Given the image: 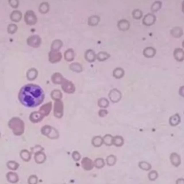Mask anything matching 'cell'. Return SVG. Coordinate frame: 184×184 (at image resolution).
I'll return each instance as SVG.
<instances>
[{
	"label": "cell",
	"instance_id": "cell-1",
	"mask_svg": "<svg viewBox=\"0 0 184 184\" xmlns=\"http://www.w3.org/2000/svg\"><path fill=\"white\" fill-rule=\"evenodd\" d=\"M19 97L23 105L29 107H34L42 103L44 99V93L40 86L28 84L21 89Z\"/></svg>",
	"mask_w": 184,
	"mask_h": 184
},
{
	"label": "cell",
	"instance_id": "cell-2",
	"mask_svg": "<svg viewBox=\"0 0 184 184\" xmlns=\"http://www.w3.org/2000/svg\"><path fill=\"white\" fill-rule=\"evenodd\" d=\"M109 98V100L114 103H118L119 101L122 99V92L117 89H112L109 91V95H108Z\"/></svg>",
	"mask_w": 184,
	"mask_h": 184
},
{
	"label": "cell",
	"instance_id": "cell-3",
	"mask_svg": "<svg viewBox=\"0 0 184 184\" xmlns=\"http://www.w3.org/2000/svg\"><path fill=\"white\" fill-rule=\"evenodd\" d=\"M155 21H156V17H155V14L153 13H148L144 16L142 22L144 25L150 27V26L153 25Z\"/></svg>",
	"mask_w": 184,
	"mask_h": 184
},
{
	"label": "cell",
	"instance_id": "cell-4",
	"mask_svg": "<svg viewBox=\"0 0 184 184\" xmlns=\"http://www.w3.org/2000/svg\"><path fill=\"white\" fill-rule=\"evenodd\" d=\"M170 160L171 164L175 167H178L181 164V156L176 152H172L170 155Z\"/></svg>",
	"mask_w": 184,
	"mask_h": 184
},
{
	"label": "cell",
	"instance_id": "cell-5",
	"mask_svg": "<svg viewBox=\"0 0 184 184\" xmlns=\"http://www.w3.org/2000/svg\"><path fill=\"white\" fill-rule=\"evenodd\" d=\"M82 166H83V169L86 170H91L94 168V164H93V161H92L90 158H84L82 160Z\"/></svg>",
	"mask_w": 184,
	"mask_h": 184
},
{
	"label": "cell",
	"instance_id": "cell-6",
	"mask_svg": "<svg viewBox=\"0 0 184 184\" xmlns=\"http://www.w3.org/2000/svg\"><path fill=\"white\" fill-rule=\"evenodd\" d=\"M173 57L178 62H182L184 60V50L181 47H178L174 50Z\"/></svg>",
	"mask_w": 184,
	"mask_h": 184
},
{
	"label": "cell",
	"instance_id": "cell-7",
	"mask_svg": "<svg viewBox=\"0 0 184 184\" xmlns=\"http://www.w3.org/2000/svg\"><path fill=\"white\" fill-rule=\"evenodd\" d=\"M117 27L121 31H126L130 27V23L128 20H125V19H122V20L118 21Z\"/></svg>",
	"mask_w": 184,
	"mask_h": 184
},
{
	"label": "cell",
	"instance_id": "cell-8",
	"mask_svg": "<svg viewBox=\"0 0 184 184\" xmlns=\"http://www.w3.org/2000/svg\"><path fill=\"white\" fill-rule=\"evenodd\" d=\"M85 59L89 63H93L96 60V54L91 49H89L85 52Z\"/></svg>",
	"mask_w": 184,
	"mask_h": 184
},
{
	"label": "cell",
	"instance_id": "cell-9",
	"mask_svg": "<svg viewBox=\"0 0 184 184\" xmlns=\"http://www.w3.org/2000/svg\"><path fill=\"white\" fill-rule=\"evenodd\" d=\"M155 54H156V50L151 46L145 47L143 50V55L147 58H152L155 55Z\"/></svg>",
	"mask_w": 184,
	"mask_h": 184
},
{
	"label": "cell",
	"instance_id": "cell-10",
	"mask_svg": "<svg viewBox=\"0 0 184 184\" xmlns=\"http://www.w3.org/2000/svg\"><path fill=\"white\" fill-rule=\"evenodd\" d=\"M125 74L124 70L121 67H117L116 68L114 69L113 72H112V76L116 79H120L124 77Z\"/></svg>",
	"mask_w": 184,
	"mask_h": 184
},
{
	"label": "cell",
	"instance_id": "cell-11",
	"mask_svg": "<svg viewBox=\"0 0 184 184\" xmlns=\"http://www.w3.org/2000/svg\"><path fill=\"white\" fill-rule=\"evenodd\" d=\"M183 29L180 27H174L170 30V34L175 38H179L183 35Z\"/></svg>",
	"mask_w": 184,
	"mask_h": 184
},
{
	"label": "cell",
	"instance_id": "cell-12",
	"mask_svg": "<svg viewBox=\"0 0 184 184\" xmlns=\"http://www.w3.org/2000/svg\"><path fill=\"white\" fill-rule=\"evenodd\" d=\"M181 122V116L178 114H175L172 115L170 117L169 119V124L172 126H175L178 125Z\"/></svg>",
	"mask_w": 184,
	"mask_h": 184
},
{
	"label": "cell",
	"instance_id": "cell-13",
	"mask_svg": "<svg viewBox=\"0 0 184 184\" xmlns=\"http://www.w3.org/2000/svg\"><path fill=\"white\" fill-rule=\"evenodd\" d=\"M110 56H111L110 54L108 53L107 52L101 51L96 54V59H97L99 61L103 62V61H105V60H108V59L110 57Z\"/></svg>",
	"mask_w": 184,
	"mask_h": 184
},
{
	"label": "cell",
	"instance_id": "cell-14",
	"mask_svg": "<svg viewBox=\"0 0 184 184\" xmlns=\"http://www.w3.org/2000/svg\"><path fill=\"white\" fill-rule=\"evenodd\" d=\"M91 143L92 145L95 147H99L103 145V138L101 137V136H95L92 138V140H91Z\"/></svg>",
	"mask_w": 184,
	"mask_h": 184
},
{
	"label": "cell",
	"instance_id": "cell-15",
	"mask_svg": "<svg viewBox=\"0 0 184 184\" xmlns=\"http://www.w3.org/2000/svg\"><path fill=\"white\" fill-rule=\"evenodd\" d=\"M100 20L101 18L98 15H92L88 20V24H89V25L94 27L99 24Z\"/></svg>",
	"mask_w": 184,
	"mask_h": 184
},
{
	"label": "cell",
	"instance_id": "cell-16",
	"mask_svg": "<svg viewBox=\"0 0 184 184\" xmlns=\"http://www.w3.org/2000/svg\"><path fill=\"white\" fill-rule=\"evenodd\" d=\"M112 145L116 147H122L124 145V138L122 136H119V135L113 137Z\"/></svg>",
	"mask_w": 184,
	"mask_h": 184
},
{
	"label": "cell",
	"instance_id": "cell-17",
	"mask_svg": "<svg viewBox=\"0 0 184 184\" xmlns=\"http://www.w3.org/2000/svg\"><path fill=\"white\" fill-rule=\"evenodd\" d=\"M63 89H64L67 93H73L75 91V87L74 86H73V83L70 81H68V80H66V83L63 85Z\"/></svg>",
	"mask_w": 184,
	"mask_h": 184
},
{
	"label": "cell",
	"instance_id": "cell-18",
	"mask_svg": "<svg viewBox=\"0 0 184 184\" xmlns=\"http://www.w3.org/2000/svg\"><path fill=\"white\" fill-rule=\"evenodd\" d=\"M138 166L140 169L143 170L145 171H149L150 170L151 168H152V165H151L150 163H149L148 162H146V161H140L138 163Z\"/></svg>",
	"mask_w": 184,
	"mask_h": 184
},
{
	"label": "cell",
	"instance_id": "cell-19",
	"mask_svg": "<svg viewBox=\"0 0 184 184\" xmlns=\"http://www.w3.org/2000/svg\"><path fill=\"white\" fill-rule=\"evenodd\" d=\"M109 101L107 99L104 97L100 98V99L98 100V106H99L101 109H106L109 106Z\"/></svg>",
	"mask_w": 184,
	"mask_h": 184
},
{
	"label": "cell",
	"instance_id": "cell-20",
	"mask_svg": "<svg viewBox=\"0 0 184 184\" xmlns=\"http://www.w3.org/2000/svg\"><path fill=\"white\" fill-rule=\"evenodd\" d=\"M161 7H162V2L160 1H155L152 3L150 10L152 13L157 12H158L160 9Z\"/></svg>",
	"mask_w": 184,
	"mask_h": 184
},
{
	"label": "cell",
	"instance_id": "cell-21",
	"mask_svg": "<svg viewBox=\"0 0 184 184\" xmlns=\"http://www.w3.org/2000/svg\"><path fill=\"white\" fill-rule=\"evenodd\" d=\"M93 164H94L95 168H98V169H101V168H103L105 165V161L103 158H98L93 161Z\"/></svg>",
	"mask_w": 184,
	"mask_h": 184
},
{
	"label": "cell",
	"instance_id": "cell-22",
	"mask_svg": "<svg viewBox=\"0 0 184 184\" xmlns=\"http://www.w3.org/2000/svg\"><path fill=\"white\" fill-rule=\"evenodd\" d=\"M106 162L109 166H113L116 162V157L114 155H109L106 157Z\"/></svg>",
	"mask_w": 184,
	"mask_h": 184
},
{
	"label": "cell",
	"instance_id": "cell-23",
	"mask_svg": "<svg viewBox=\"0 0 184 184\" xmlns=\"http://www.w3.org/2000/svg\"><path fill=\"white\" fill-rule=\"evenodd\" d=\"M70 68L76 73H80L83 70V67L79 63H73L70 65Z\"/></svg>",
	"mask_w": 184,
	"mask_h": 184
},
{
	"label": "cell",
	"instance_id": "cell-24",
	"mask_svg": "<svg viewBox=\"0 0 184 184\" xmlns=\"http://www.w3.org/2000/svg\"><path fill=\"white\" fill-rule=\"evenodd\" d=\"M103 138V143L106 145V146H111L112 145V142H113V137L111 135L108 134V135H104Z\"/></svg>",
	"mask_w": 184,
	"mask_h": 184
},
{
	"label": "cell",
	"instance_id": "cell-25",
	"mask_svg": "<svg viewBox=\"0 0 184 184\" xmlns=\"http://www.w3.org/2000/svg\"><path fill=\"white\" fill-rule=\"evenodd\" d=\"M65 59L67 61H72L74 59V52L72 49H68L65 53Z\"/></svg>",
	"mask_w": 184,
	"mask_h": 184
},
{
	"label": "cell",
	"instance_id": "cell-26",
	"mask_svg": "<svg viewBox=\"0 0 184 184\" xmlns=\"http://www.w3.org/2000/svg\"><path fill=\"white\" fill-rule=\"evenodd\" d=\"M132 15L134 19L135 20H140L142 17V12L141 11L140 9H134L133 12L132 13Z\"/></svg>",
	"mask_w": 184,
	"mask_h": 184
},
{
	"label": "cell",
	"instance_id": "cell-27",
	"mask_svg": "<svg viewBox=\"0 0 184 184\" xmlns=\"http://www.w3.org/2000/svg\"><path fill=\"white\" fill-rule=\"evenodd\" d=\"M50 55H52V58L50 59V60H51L52 62L59 61V60L61 59V54H60L58 51L55 52H55H52V53H50Z\"/></svg>",
	"mask_w": 184,
	"mask_h": 184
},
{
	"label": "cell",
	"instance_id": "cell-28",
	"mask_svg": "<svg viewBox=\"0 0 184 184\" xmlns=\"http://www.w3.org/2000/svg\"><path fill=\"white\" fill-rule=\"evenodd\" d=\"M158 172L156 170H151L148 173V178L150 181H155L158 179Z\"/></svg>",
	"mask_w": 184,
	"mask_h": 184
},
{
	"label": "cell",
	"instance_id": "cell-29",
	"mask_svg": "<svg viewBox=\"0 0 184 184\" xmlns=\"http://www.w3.org/2000/svg\"><path fill=\"white\" fill-rule=\"evenodd\" d=\"M62 45V42L60 40H56L53 43V49H55V50H57L59 49L60 47H61Z\"/></svg>",
	"mask_w": 184,
	"mask_h": 184
},
{
	"label": "cell",
	"instance_id": "cell-30",
	"mask_svg": "<svg viewBox=\"0 0 184 184\" xmlns=\"http://www.w3.org/2000/svg\"><path fill=\"white\" fill-rule=\"evenodd\" d=\"M107 114H108V111L105 109H100V110L99 111V116H101V117H103V116H106Z\"/></svg>",
	"mask_w": 184,
	"mask_h": 184
},
{
	"label": "cell",
	"instance_id": "cell-31",
	"mask_svg": "<svg viewBox=\"0 0 184 184\" xmlns=\"http://www.w3.org/2000/svg\"><path fill=\"white\" fill-rule=\"evenodd\" d=\"M73 158H74V160H80V154L78 153V152H73Z\"/></svg>",
	"mask_w": 184,
	"mask_h": 184
},
{
	"label": "cell",
	"instance_id": "cell-32",
	"mask_svg": "<svg viewBox=\"0 0 184 184\" xmlns=\"http://www.w3.org/2000/svg\"><path fill=\"white\" fill-rule=\"evenodd\" d=\"M179 95L181 97L184 98V86H182L181 87H180L179 89Z\"/></svg>",
	"mask_w": 184,
	"mask_h": 184
},
{
	"label": "cell",
	"instance_id": "cell-33",
	"mask_svg": "<svg viewBox=\"0 0 184 184\" xmlns=\"http://www.w3.org/2000/svg\"><path fill=\"white\" fill-rule=\"evenodd\" d=\"M175 184H184V178H178L175 182Z\"/></svg>",
	"mask_w": 184,
	"mask_h": 184
},
{
	"label": "cell",
	"instance_id": "cell-34",
	"mask_svg": "<svg viewBox=\"0 0 184 184\" xmlns=\"http://www.w3.org/2000/svg\"><path fill=\"white\" fill-rule=\"evenodd\" d=\"M181 10H182L183 13L184 14V0L182 1V4H181Z\"/></svg>",
	"mask_w": 184,
	"mask_h": 184
},
{
	"label": "cell",
	"instance_id": "cell-35",
	"mask_svg": "<svg viewBox=\"0 0 184 184\" xmlns=\"http://www.w3.org/2000/svg\"><path fill=\"white\" fill-rule=\"evenodd\" d=\"M182 46H183V48H184V40H183V43H182Z\"/></svg>",
	"mask_w": 184,
	"mask_h": 184
}]
</instances>
